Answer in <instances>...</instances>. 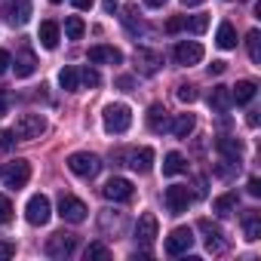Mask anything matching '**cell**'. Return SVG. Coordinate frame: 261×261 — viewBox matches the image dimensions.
<instances>
[{
  "instance_id": "6da1fadb",
  "label": "cell",
  "mask_w": 261,
  "mask_h": 261,
  "mask_svg": "<svg viewBox=\"0 0 261 261\" xmlns=\"http://www.w3.org/2000/svg\"><path fill=\"white\" fill-rule=\"evenodd\" d=\"M10 133L19 142H34V139H40L46 133V120H43V114H22Z\"/></svg>"
},
{
  "instance_id": "7a4b0ae2",
  "label": "cell",
  "mask_w": 261,
  "mask_h": 261,
  "mask_svg": "<svg viewBox=\"0 0 261 261\" xmlns=\"http://www.w3.org/2000/svg\"><path fill=\"white\" fill-rule=\"evenodd\" d=\"M101 123H105V133L120 136L133 126V111H129V105H108L101 114Z\"/></svg>"
},
{
  "instance_id": "3957f363",
  "label": "cell",
  "mask_w": 261,
  "mask_h": 261,
  "mask_svg": "<svg viewBox=\"0 0 261 261\" xmlns=\"http://www.w3.org/2000/svg\"><path fill=\"white\" fill-rule=\"evenodd\" d=\"M68 169L74 175H80V178H95L98 169H101V160L95 154H89V151H77V154L68 157Z\"/></svg>"
},
{
  "instance_id": "277c9868",
  "label": "cell",
  "mask_w": 261,
  "mask_h": 261,
  "mask_svg": "<svg viewBox=\"0 0 261 261\" xmlns=\"http://www.w3.org/2000/svg\"><path fill=\"white\" fill-rule=\"evenodd\" d=\"M49 215H53L49 197H43V194H34V197L28 200V206H25V218H28L34 227H43V224L49 221Z\"/></svg>"
},
{
  "instance_id": "5b68a950",
  "label": "cell",
  "mask_w": 261,
  "mask_h": 261,
  "mask_svg": "<svg viewBox=\"0 0 261 261\" xmlns=\"http://www.w3.org/2000/svg\"><path fill=\"white\" fill-rule=\"evenodd\" d=\"M86 203L83 200H77L74 194H62L59 197V215L65 218V221H71V224H80V221H86Z\"/></svg>"
},
{
  "instance_id": "8992f818",
  "label": "cell",
  "mask_w": 261,
  "mask_h": 261,
  "mask_svg": "<svg viewBox=\"0 0 261 261\" xmlns=\"http://www.w3.org/2000/svg\"><path fill=\"white\" fill-rule=\"evenodd\" d=\"M74 249H77V237L74 233L59 230V233H53L46 240V255L49 258H68V255H74Z\"/></svg>"
},
{
  "instance_id": "52a82bcc",
  "label": "cell",
  "mask_w": 261,
  "mask_h": 261,
  "mask_svg": "<svg viewBox=\"0 0 261 261\" xmlns=\"http://www.w3.org/2000/svg\"><path fill=\"white\" fill-rule=\"evenodd\" d=\"M0 175H4V181H7L10 191H19V188H25L28 178H31V163H28V160H16V163H10Z\"/></svg>"
},
{
  "instance_id": "ba28073f",
  "label": "cell",
  "mask_w": 261,
  "mask_h": 261,
  "mask_svg": "<svg viewBox=\"0 0 261 261\" xmlns=\"http://www.w3.org/2000/svg\"><path fill=\"white\" fill-rule=\"evenodd\" d=\"M101 194L108 197V200H114V203H129L136 197V188H133V181L129 178H111V181H105V188H101Z\"/></svg>"
},
{
  "instance_id": "9c48e42d",
  "label": "cell",
  "mask_w": 261,
  "mask_h": 261,
  "mask_svg": "<svg viewBox=\"0 0 261 261\" xmlns=\"http://www.w3.org/2000/svg\"><path fill=\"white\" fill-rule=\"evenodd\" d=\"M163 200H166V209H169L172 215H181V212L191 206L194 194H191L185 185H169V188H166V194H163Z\"/></svg>"
},
{
  "instance_id": "30bf717a",
  "label": "cell",
  "mask_w": 261,
  "mask_h": 261,
  "mask_svg": "<svg viewBox=\"0 0 261 261\" xmlns=\"http://www.w3.org/2000/svg\"><path fill=\"white\" fill-rule=\"evenodd\" d=\"M197 227L206 233V249L212 252V255H221L224 249H227V240H224V230L218 227V224H212L209 218H200L197 221Z\"/></svg>"
},
{
  "instance_id": "8fae6325",
  "label": "cell",
  "mask_w": 261,
  "mask_h": 261,
  "mask_svg": "<svg viewBox=\"0 0 261 261\" xmlns=\"http://www.w3.org/2000/svg\"><path fill=\"white\" fill-rule=\"evenodd\" d=\"M194 246V230L191 227H175L169 237H166V255H185L188 249Z\"/></svg>"
},
{
  "instance_id": "7c38bea8",
  "label": "cell",
  "mask_w": 261,
  "mask_h": 261,
  "mask_svg": "<svg viewBox=\"0 0 261 261\" xmlns=\"http://www.w3.org/2000/svg\"><path fill=\"white\" fill-rule=\"evenodd\" d=\"M160 65H163V56H160L157 49H148V46H139V49H136V68H139L145 77H154V74L160 71Z\"/></svg>"
},
{
  "instance_id": "4fadbf2b",
  "label": "cell",
  "mask_w": 261,
  "mask_h": 261,
  "mask_svg": "<svg viewBox=\"0 0 261 261\" xmlns=\"http://www.w3.org/2000/svg\"><path fill=\"white\" fill-rule=\"evenodd\" d=\"M31 10H34L31 0H10V7H7V22H10L13 28H22V25H28Z\"/></svg>"
},
{
  "instance_id": "5bb4252c",
  "label": "cell",
  "mask_w": 261,
  "mask_h": 261,
  "mask_svg": "<svg viewBox=\"0 0 261 261\" xmlns=\"http://www.w3.org/2000/svg\"><path fill=\"white\" fill-rule=\"evenodd\" d=\"M175 62H178V65H185V68H191V65L203 62V46H200L197 40H181V43L175 46Z\"/></svg>"
},
{
  "instance_id": "9a60e30c",
  "label": "cell",
  "mask_w": 261,
  "mask_h": 261,
  "mask_svg": "<svg viewBox=\"0 0 261 261\" xmlns=\"http://www.w3.org/2000/svg\"><path fill=\"white\" fill-rule=\"evenodd\" d=\"M126 166H129V169H136L139 175H148L151 166H154V151H151V148L129 151V154H126Z\"/></svg>"
},
{
  "instance_id": "2e32d148",
  "label": "cell",
  "mask_w": 261,
  "mask_h": 261,
  "mask_svg": "<svg viewBox=\"0 0 261 261\" xmlns=\"http://www.w3.org/2000/svg\"><path fill=\"white\" fill-rule=\"evenodd\" d=\"M215 151L227 160V163H240V157H243V142L240 139H230V136H221V139H215Z\"/></svg>"
},
{
  "instance_id": "e0dca14e",
  "label": "cell",
  "mask_w": 261,
  "mask_h": 261,
  "mask_svg": "<svg viewBox=\"0 0 261 261\" xmlns=\"http://www.w3.org/2000/svg\"><path fill=\"white\" fill-rule=\"evenodd\" d=\"M86 59H89L92 65H120V62H123V53H120L117 46H92V49L86 53Z\"/></svg>"
},
{
  "instance_id": "ac0fdd59",
  "label": "cell",
  "mask_w": 261,
  "mask_h": 261,
  "mask_svg": "<svg viewBox=\"0 0 261 261\" xmlns=\"http://www.w3.org/2000/svg\"><path fill=\"white\" fill-rule=\"evenodd\" d=\"M157 215H151V212H145V215H139V221H136V240L139 243H154V237H157Z\"/></svg>"
},
{
  "instance_id": "d6986e66",
  "label": "cell",
  "mask_w": 261,
  "mask_h": 261,
  "mask_svg": "<svg viewBox=\"0 0 261 261\" xmlns=\"http://www.w3.org/2000/svg\"><path fill=\"white\" fill-rule=\"evenodd\" d=\"M13 71H16V77H31L37 71V56L31 49H22L16 56V62H13Z\"/></svg>"
},
{
  "instance_id": "ffe728a7",
  "label": "cell",
  "mask_w": 261,
  "mask_h": 261,
  "mask_svg": "<svg viewBox=\"0 0 261 261\" xmlns=\"http://www.w3.org/2000/svg\"><path fill=\"white\" fill-rule=\"evenodd\" d=\"M255 92H258V83L255 80H240L237 86H230V98L237 105H249L255 98Z\"/></svg>"
},
{
  "instance_id": "44dd1931",
  "label": "cell",
  "mask_w": 261,
  "mask_h": 261,
  "mask_svg": "<svg viewBox=\"0 0 261 261\" xmlns=\"http://www.w3.org/2000/svg\"><path fill=\"white\" fill-rule=\"evenodd\" d=\"M194 126H197L194 114H178V117L169 123V129H172V136H175V139H188V136L194 133Z\"/></svg>"
},
{
  "instance_id": "7402d4cb",
  "label": "cell",
  "mask_w": 261,
  "mask_h": 261,
  "mask_svg": "<svg viewBox=\"0 0 261 261\" xmlns=\"http://www.w3.org/2000/svg\"><path fill=\"white\" fill-rule=\"evenodd\" d=\"M37 37H40V46L43 49H56L59 46V25L56 22H40Z\"/></svg>"
},
{
  "instance_id": "603a6c76",
  "label": "cell",
  "mask_w": 261,
  "mask_h": 261,
  "mask_svg": "<svg viewBox=\"0 0 261 261\" xmlns=\"http://www.w3.org/2000/svg\"><path fill=\"white\" fill-rule=\"evenodd\" d=\"M181 172H188V160L178 151H169L163 157V175H181Z\"/></svg>"
},
{
  "instance_id": "cb8c5ba5",
  "label": "cell",
  "mask_w": 261,
  "mask_h": 261,
  "mask_svg": "<svg viewBox=\"0 0 261 261\" xmlns=\"http://www.w3.org/2000/svg\"><path fill=\"white\" fill-rule=\"evenodd\" d=\"M166 126H169V117H166L163 105H151L148 108V129H151V133H163Z\"/></svg>"
},
{
  "instance_id": "d4e9b609",
  "label": "cell",
  "mask_w": 261,
  "mask_h": 261,
  "mask_svg": "<svg viewBox=\"0 0 261 261\" xmlns=\"http://www.w3.org/2000/svg\"><path fill=\"white\" fill-rule=\"evenodd\" d=\"M123 25H126V31L133 34V37H139L142 31H145V25H142V19H139V7H123Z\"/></svg>"
},
{
  "instance_id": "484cf974",
  "label": "cell",
  "mask_w": 261,
  "mask_h": 261,
  "mask_svg": "<svg viewBox=\"0 0 261 261\" xmlns=\"http://www.w3.org/2000/svg\"><path fill=\"white\" fill-rule=\"evenodd\" d=\"M209 105H212L215 111H227V108L233 105V98H230V86H212V92H209Z\"/></svg>"
},
{
  "instance_id": "4316f807",
  "label": "cell",
  "mask_w": 261,
  "mask_h": 261,
  "mask_svg": "<svg viewBox=\"0 0 261 261\" xmlns=\"http://www.w3.org/2000/svg\"><path fill=\"white\" fill-rule=\"evenodd\" d=\"M243 230H246V240H261V215L255 212V209H249L246 215H243Z\"/></svg>"
},
{
  "instance_id": "83f0119b",
  "label": "cell",
  "mask_w": 261,
  "mask_h": 261,
  "mask_svg": "<svg viewBox=\"0 0 261 261\" xmlns=\"http://www.w3.org/2000/svg\"><path fill=\"white\" fill-rule=\"evenodd\" d=\"M215 43H218L221 49H233V46H237V28H233L230 22H221V25H218V34H215Z\"/></svg>"
},
{
  "instance_id": "f1b7e54d",
  "label": "cell",
  "mask_w": 261,
  "mask_h": 261,
  "mask_svg": "<svg viewBox=\"0 0 261 261\" xmlns=\"http://www.w3.org/2000/svg\"><path fill=\"white\" fill-rule=\"evenodd\" d=\"M59 83H62V89L77 92V86H80V74H77V68H62V71H59Z\"/></svg>"
},
{
  "instance_id": "f546056e",
  "label": "cell",
  "mask_w": 261,
  "mask_h": 261,
  "mask_svg": "<svg viewBox=\"0 0 261 261\" xmlns=\"http://www.w3.org/2000/svg\"><path fill=\"white\" fill-rule=\"evenodd\" d=\"M212 209H215L218 215H230V212L237 209V194L230 191V194H221V197H215V203H212Z\"/></svg>"
},
{
  "instance_id": "4dcf8cb0",
  "label": "cell",
  "mask_w": 261,
  "mask_h": 261,
  "mask_svg": "<svg viewBox=\"0 0 261 261\" xmlns=\"http://www.w3.org/2000/svg\"><path fill=\"white\" fill-rule=\"evenodd\" d=\"M246 49H249V59L255 65H261V34L258 31H249L246 34Z\"/></svg>"
},
{
  "instance_id": "1f68e13d",
  "label": "cell",
  "mask_w": 261,
  "mask_h": 261,
  "mask_svg": "<svg viewBox=\"0 0 261 261\" xmlns=\"http://www.w3.org/2000/svg\"><path fill=\"white\" fill-rule=\"evenodd\" d=\"M83 31H86V25H83L80 16H68V19H65V34H68L71 40H80Z\"/></svg>"
},
{
  "instance_id": "d6a6232c",
  "label": "cell",
  "mask_w": 261,
  "mask_h": 261,
  "mask_svg": "<svg viewBox=\"0 0 261 261\" xmlns=\"http://www.w3.org/2000/svg\"><path fill=\"white\" fill-rule=\"evenodd\" d=\"M77 74H80V83H83V86H92V89H95V86H101V74H98L95 68H89V65H86V68H80Z\"/></svg>"
},
{
  "instance_id": "836d02e7",
  "label": "cell",
  "mask_w": 261,
  "mask_h": 261,
  "mask_svg": "<svg viewBox=\"0 0 261 261\" xmlns=\"http://www.w3.org/2000/svg\"><path fill=\"white\" fill-rule=\"evenodd\" d=\"M185 28L188 31H194V34H203L206 28H209V16H185Z\"/></svg>"
},
{
  "instance_id": "e575fe53",
  "label": "cell",
  "mask_w": 261,
  "mask_h": 261,
  "mask_svg": "<svg viewBox=\"0 0 261 261\" xmlns=\"http://www.w3.org/2000/svg\"><path fill=\"white\" fill-rule=\"evenodd\" d=\"M175 95H178V101L191 105V101H197V86H191V83H181V86L175 89Z\"/></svg>"
},
{
  "instance_id": "d590c367",
  "label": "cell",
  "mask_w": 261,
  "mask_h": 261,
  "mask_svg": "<svg viewBox=\"0 0 261 261\" xmlns=\"http://www.w3.org/2000/svg\"><path fill=\"white\" fill-rule=\"evenodd\" d=\"M83 255H86V261H89V258H111V249L101 246V243H89Z\"/></svg>"
},
{
  "instance_id": "8d00e7d4",
  "label": "cell",
  "mask_w": 261,
  "mask_h": 261,
  "mask_svg": "<svg viewBox=\"0 0 261 261\" xmlns=\"http://www.w3.org/2000/svg\"><path fill=\"white\" fill-rule=\"evenodd\" d=\"M10 221H13V203L10 197L0 194V224H10Z\"/></svg>"
},
{
  "instance_id": "74e56055",
  "label": "cell",
  "mask_w": 261,
  "mask_h": 261,
  "mask_svg": "<svg viewBox=\"0 0 261 261\" xmlns=\"http://www.w3.org/2000/svg\"><path fill=\"white\" fill-rule=\"evenodd\" d=\"M185 28V16H172L169 22H166V34H178Z\"/></svg>"
},
{
  "instance_id": "f35d334b",
  "label": "cell",
  "mask_w": 261,
  "mask_h": 261,
  "mask_svg": "<svg viewBox=\"0 0 261 261\" xmlns=\"http://www.w3.org/2000/svg\"><path fill=\"white\" fill-rule=\"evenodd\" d=\"M13 148V133L10 129H0V151H10Z\"/></svg>"
},
{
  "instance_id": "ab89813d",
  "label": "cell",
  "mask_w": 261,
  "mask_h": 261,
  "mask_svg": "<svg viewBox=\"0 0 261 261\" xmlns=\"http://www.w3.org/2000/svg\"><path fill=\"white\" fill-rule=\"evenodd\" d=\"M10 65H13V56H10L7 49H0V77L10 71Z\"/></svg>"
},
{
  "instance_id": "60d3db41",
  "label": "cell",
  "mask_w": 261,
  "mask_h": 261,
  "mask_svg": "<svg viewBox=\"0 0 261 261\" xmlns=\"http://www.w3.org/2000/svg\"><path fill=\"white\" fill-rule=\"evenodd\" d=\"M16 255V243H0V258H13Z\"/></svg>"
},
{
  "instance_id": "b9f144b4",
  "label": "cell",
  "mask_w": 261,
  "mask_h": 261,
  "mask_svg": "<svg viewBox=\"0 0 261 261\" xmlns=\"http://www.w3.org/2000/svg\"><path fill=\"white\" fill-rule=\"evenodd\" d=\"M249 194L252 197H261V178H249Z\"/></svg>"
},
{
  "instance_id": "7bdbcfd3",
  "label": "cell",
  "mask_w": 261,
  "mask_h": 261,
  "mask_svg": "<svg viewBox=\"0 0 261 261\" xmlns=\"http://www.w3.org/2000/svg\"><path fill=\"white\" fill-rule=\"evenodd\" d=\"M227 71V62H212L209 65V74H224Z\"/></svg>"
},
{
  "instance_id": "ee69618b",
  "label": "cell",
  "mask_w": 261,
  "mask_h": 261,
  "mask_svg": "<svg viewBox=\"0 0 261 261\" xmlns=\"http://www.w3.org/2000/svg\"><path fill=\"white\" fill-rule=\"evenodd\" d=\"M7 108H10V95H7L4 89H0V117L7 114Z\"/></svg>"
},
{
  "instance_id": "f6af8a7d",
  "label": "cell",
  "mask_w": 261,
  "mask_h": 261,
  "mask_svg": "<svg viewBox=\"0 0 261 261\" xmlns=\"http://www.w3.org/2000/svg\"><path fill=\"white\" fill-rule=\"evenodd\" d=\"M71 4H74L77 10H92V4H95V0H71Z\"/></svg>"
},
{
  "instance_id": "bcb514c9",
  "label": "cell",
  "mask_w": 261,
  "mask_h": 261,
  "mask_svg": "<svg viewBox=\"0 0 261 261\" xmlns=\"http://www.w3.org/2000/svg\"><path fill=\"white\" fill-rule=\"evenodd\" d=\"M117 86H120V89H133V77H120Z\"/></svg>"
},
{
  "instance_id": "7dc6e473",
  "label": "cell",
  "mask_w": 261,
  "mask_h": 261,
  "mask_svg": "<svg viewBox=\"0 0 261 261\" xmlns=\"http://www.w3.org/2000/svg\"><path fill=\"white\" fill-rule=\"evenodd\" d=\"M145 4H148L151 10H160V7H166V0H145Z\"/></svg>"
},
{
  "instance_id": "c3c4849f",
  "label": "cell",
  "mask_w": 261,
  "mask_h": 261,
  "mask_svg": "<svg viewBox=\"0 0 261 261\" xmlns=\"http://www.w3.org/2000/svg\"><path fill=\"white\" fill-rule=\"evenodd\" d=\"M114 7H117V0H105V13H114Z\"/></svg>"
},
{
  "instance_id": "681fc988",
  "label": "cell",
  "mask_w": 261,
  "mask_h": 261,
  "mask_svg": "<svg viewBox=\"0 0 261 261\" xmlns=\"http://www.w3.org/2000/svg\"><path fill=\"white\" fill-rule=\"evenodd\" d=\"M181 4H185V7H200L203 0H181Z\"/></svg>"
},
{
  "instance_id": "f907efd6",
  "label": "cell",
  "mask_w": 261,
  "mask_h": 261,
  "mask_svg": "<svg viewBox=\"0 0 261 261\" xmlns=\"http://www.w3.org/2000/svg\"><path fill=\"white\" fill-rule=\"evenodd\" d=\"M49 4H62V0H49Z\"/></svg>"
}]
</instances>
